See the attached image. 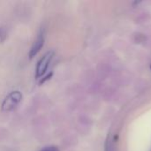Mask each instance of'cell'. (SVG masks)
<instances>
[{"mask_svg":"<svg viewBox=\"0 0 151 151\" xmlns=\"http://www.w3.org/2000/svg\"><path fill=\"white\" fill-rule=\"evenodd\" d=\"M44 40H45V35H44V29L43 28H41L39 33L37 34V36H36V39L35 40L31 49H30V51H29V58L32 59L33 58H35L42 50V48L43 47V44H44Z\"/></svg>","mask_w":151,"mask_h":151,"instance_id":"3","label":"cell"},{"mask_svg":"<svg viewBox=\"0 0 151 151\" xmlns=\"http://www.w3.org/2000/svg\"><path fill=\"white\" fill-rule=\"evenodd\" d=\"M40 151H59V150L55 146H47L42 148Z\"/></svg>","mask_w":151,"mask_h":151,"instance_id":"5","label":"cell"},{"mask_svg":"<svg viewBox=\"0 0 151 151\" xmlns=\"http://www.w3.org/2000/svg\"><path fill=\"white\" fill-rule=\"evenodd\" d=\"M21 100H22V95L19 91L18 90L12 91L4 98L2 104V109L6 111H12L21 102Z\"/></svg>","mask_w":151,"mask_h":151,"instance_id":"2","label":"cell"},{"mask_svg":"<svg viewBox=\"0 0 151 151\" xmlns=\"http://www.w3.org/2000/svg\"><path fill=\"white\" fill-rule=\"evenodd\" d=\"M54 56L55 52L53 50H49L39 59L35 67V78L39 79L46 74Z\"/></svg>","mask_w":151,"mask_h":151,"instance_id":"1","label":"cell"},{"mask_svg":"<svg viewBox=\"0 0 151 151\" xmlns=\"http://www.w3.org/2000/svg\"><path fill=\"white\" fill-rule=\"evenodd\" d=\"M7 36V33L4 27H0V42H3Z\"/></svg>","mask_w":151,"mask_h":151,"instance_id":"4","label":"cell"},{"mask_svg":"<svg viewBox=\"0 0 151 151\" xmlns=\"http://www.w3.org/2000/svg\"><path fill=\"white\" fill-rule=\"evenodd\" d=\"M52 74H53V73H52V72H50V73H48L46 76H44V77L40 81V84H43L46 81L50 80V77L52 76Z\"/></svg>","mask_w":151,"mask_h":151,"instance_id":"6","label":"cell"}]
</instances>
